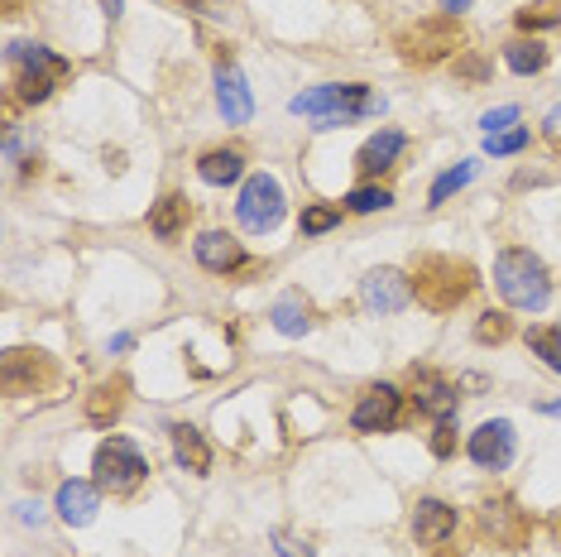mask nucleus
<instances>
[{"mask_svg":"<svg viewBox=\"0 0 561 557\" xmlns=\"http://www.w3.org/2000/svg\"><path fill=\"white\" fill-rule=\"evenodd\" d=\"M476 270L456 255H417L413 260V298L427 312H456L476 294Z\"/></svg>","mask_w":561,"mask_h":557,"instance_id":"f257e3e1","label":"nucleus"},{"mask_svg":"<svg viewBox=\"0 0 561 557\" xmlns=\"http://www.w3.org/2000/svg\"><path fill=\"white\" fill-rule=\"evenodd\" d=\"M494 288L504 294L508 308H523V312H542L547 298H552L547 264L533 255V250H504V255L494 260Z\"/></svg>","mask_w":561,"mask_h":557,"instance_id":"f03ea898","label":"nucleus"},{"mask_svg":"<svg viewBox=\"0 0 561 557\" xmlns=\"http://www.w3.org/2000/svg\"><path fill=\"white\" fill-rule=\"evenodd\" d=\"M466 44V24L456 15H427V20H413L393 34V48H399L403 62H417V68H432V62L461 54Z\"/></svg>","mask_w":561,"mask_h":557,"instance_id":"7ed1b4c3","label":"nucleus"},{"mask_svg":"<svg viewBox=\"0 0 561 557\" xmlns=\"http://www.w3.org/2000/svg\"><path fill=\"white\" fill-rule=\"evenodd\" d=\"M385 106L365 82H336V87H312V92L293 96V116H312V121H327V125H341V121H360V116H375Z\"/></svg>","mask_w":561,"mask_h":557,"instance_id":"20e7f679","label":"nucleus"},{"mask_svg":"<svg viewBox=\"0 0 561 557\" xmlns=\"http://www.w3.org/2000/svg\"><path fill=\"white\" fill-rule=\"evenodd\" d=\"M10 62L20 68V101H48L54 96V87L58 82H68V72H72V62L68 58H58V54H48L44 44H10Z\"/></svg>","mask_w":561,"mask_h":557,"instance_id":"39448f33","label":"nucleus"},{"mask_svg":"<svg viewBox=\"0 0 561 557\" xmlns=\"http://www.w3.org/2000/svg\"><path fill=\"white\" fill-rule=\"evenodd\" d=\"M92 471H96V486L106 490V496H130V490H139V480L149 476V466L130 437H106L96 447Z\"/></svg>","mask_w":561,"mask_h":557,"instance_id":"423d86ee","label":"nucleus"},{"mask_svg":"<svg viewBox=\"0 0 561 557\" xmlns=\"http://www.w3.org/2000/svg\"><path fill=\"white\" fill-rule=\"evenodd\" d=\"M0 379H5L10 399L48 395V389L58 385V361L39 346H15V351H5V371H0Z\"/></svg>","mask_w":561,"mask_h":557,"instance_id":"0eeeda50","label":"nucleus"},{"mask_svg":"<svg viewBox=\"0 0 561 557\" xmlns=\"http://www.w3.org/2000/svg\"><path fill=\"white\" fill-rule=\"evenodd\" d=\"M288 202H284V187H278V179H270V173H254V179H245V187H240V202H236V217L245 231L264 236L274 231L278 221H284Z\"/></svg>","mask_w":561,"mask_h":557,"instance_id":"6e6552de","label":"nucleus"},{"mask_svg":"<svg viewBox=\"0 0 561 557\" xmlns=\"http://www.w3.org/2000/svg\"><path fill=\"white\" fill-rule=\"evenodd\" d=\"M480 534L490 538L494 548L518 553V548H528V538H533V519H528V510H518L508 496H494V500L480 504Z\"/></svg>","mask_w":561,"mask_h":557,"instance_id":"1a4fd4ad","label":"nucleus"},{"mask_svg":"<svg viewBox=\"0 0 561 557\" xmlns=\"http://www.w3.org/2000/svg\"><path fill=\"white\" fill-rule=\"evenodd\" d=\"M399 409H403V395L393 385H369L360 403H355L351 413V428L355 433H389L393 423H399Z\"/></svg>","mask_w":561,"mask_h":557,"instance_id":"9d476101","label":"nucleus"},{"mask_svg":"<svg viewBox=\"0 0 561 557\" xmlns=\"http://www.w3.org/2000/svg\"><path fill=\"white\" fill-rule=\"evenodd\" d=\"M216 106H221L226 125H245V121L254 116V96H250L245 72H240L226 54L216 58Z\"/></svg>","mask_w":561,"mask_h":557,"instance_id":"9b49d317","label":"nucleus"},{"mask_svg":"<svg viewBox=\"0 0 561 557\" xmlns=\"http://www.w3.org/2000/svg\"><path fill=\"white\" fill-rule=\"evenodd\" d=\"M360 303L369 312H403L413 303V278H403L399 270H369L360 278Z\"/></svg>","mask_w":561,"mask_h":557,"instance_id":"f8f14e48","label":"nucleus"},{"mask_svg":"<svg viewBox=\"0 0 561 557\" xmlns=\"http://www.w3.org/2000/svg\"><path fill=\"white\" fill-rule=\"evenodd\" d=\"M470 462L484 466V471H504L514 462V423L494 418V423H480L470 433Z\"/></svg>","mask_w":561,"mask_h":557,"instance_id":"ddd939ff","label":"nucleus"},{"mask_svg":"<svg viewBox=\"0 0 561 557\" xmlns=\"http://www.w3.org/2000/svg\"><path fill=\"white\" fill-rule=\"evenodd\" d=\"M408 389H413V403H417V409L432 413L437 423H446V418L456 413V403H461V399H456V385H451V379H442L437 371H413Z\"/></svg>","mask_w":561,"mask_h":557,"instance_id":"4468645a","label":"nucleus"},{"mask_svg":"<svg viewBox=\"0 0 561 557\" xmlns=\"http://www.w3.org/2000/svg\"><path fill=\"white\" fill-rule=\"evenodd\" d=\"M456 534V510L446 500H417L413 510V538L423 543V548H437Z\"/></svg>","mask_w":561,"mask_h":557,"instance_id":"2eb2a0df","label":"nucleus"},{"mask_svg":"<svg viewBox=\"0 0 561 557\" xmlns=\"http://www.w3.org/2000/svg\"><path fill=\"white\" fill-rule=\"evenodd\" d=\"M197 264L202 270H211V274H231L245 264V250H240V240L236 236H226V231H207L197 240Z\"/></svg>","mask_w":561,"mask_h":557,"instance_id":"dca6fc26","label":"nucleus"},{"mask_svg":"<svg viewBox=\"0 0 561 557\" xmlns=\"http://www.w3.org/2000/svg\"><path fill=\"white\" fill-rule=\"evenodd\" d=\"M96 490H101V486H87V480H68V486L58 490V519H62V524H72V528L92 524V519H96V504H101Z\"/></svg>","mask_w":561,"mask_h":557,"instance_id":"f3484780","label":"nucleus"},{"mask_svg":"<svg viewBox=\"0 0 561 557\" xmlns=\"http://www.w3.org/2000/svg\"><path fill=\"white\" fill-rule=\"evenodd\" d=\"M403 155V135L399 130H379V135H369L365 145H360V155H355V169L365 173V179H375V173H385L393 169V159Z\"/></svg>","mask_w":561,"mask_h":557,"instance_id":"a211bd4d","label":"nucleus"},{"mask_svg":"<svg viewBox=\"0 0 561 557\" xmlns=\"http://www.w3.org/2000/svg\"><path fill=\"white\" fill-rule=\"evenodd\" d=\"M187 221H193V207H187L183 193H169L154 202V212H149V231H154L159 240H173L187 231Z\"/></svg>","mask_w":561,"mask_h":557,"instance_id":"6ab92c4d","label":"nucleus"},{"mask_svg":"<svg viewBox=\"0 0 561 557\" xmlns=\"http://www.w3.org/2000/svg\"><path fill=\"white\" fill-rule=\"evenodd\" d=\"M125 379H106V385H96L92 395H87V423H96V428H111L121 418L125 409Z\"/></svg>","mask_w":561,"mask_h":557,"instance_id":"aec40b11","label":"nucleus"},{"mask_svg":"<svg viewBox=\"0 0 561 557\" xmlns=\"http://www.w3.org/2000/svg\"><path fill=\"white\" fill-rule=\"evenodd\" d=\"M173 457L183 462L187 471L202 476V471L211 466V447H207V437H202L193 423H178V428H173Z\"/></svg>","mask_w":561,"mask_h":557,"instance_id":"412c9836","label":"nucleus"},{"mask_svg":"<svg viewBox=\"0 0 561 557\" xmlns=\"http://www.w3.org/2000/svg\"><path fill=\"white\" fill-rule=\"evenodd\" d=\"M270 318H274V327L284 337H302V332H312V303L302 298V294H284V298L274 303Z\"/></svg>","mask_w":561,"mask_h":557,"instance_id":"4be33fe9","label":"nucleus"},{"mask_svg":"<svg viewBox=\"0 0 561 557\" xmlns=\"http://www.w3.org/2000/svg\"><path fill=\"white\" fill-rule=\"evenodd\" d=\"M197 173H202V183L226 187V183H236L240 173H245V159H240L236 149H211V155L197 159Z\"/></svg>","mask_w":561,"mask_h":557,"instance_id":"5701e85b","label":"nucleus"},{"mask_svg":"<svg viewBox=\"0 0 561 557\" xmlns=\"http://www.w3.org/2000/svg\"><path fill=\"white\" fill-rule=\"evenodd\" d=\"M504 62L518 72V78H533V72H542L547 62H552V48L538 44V39H514V44H504Z\"/></svg>","mask_w":561,"mask_h":557,"instance_id":"b1692460","label":"nucleus"},{"mask_svg":"<svg viewBox=\"0 0 561 557\" xmlns=\"http://www.w3.org/2000/svg\"><path fill=\"white\" fill-rule=\"evenodd\" d=\"M518 30H552V24H561V0H533V5H523L518 10Z\"/></svg>","mask_w":561,"mask_h":557,"instance_id":"393cba45","label":"nucleus"},{"mask_svg":"<svg viewBox=\"0 0 561 557\" xmlns=\"http://www.w3.org/2000/svg\"><path fill=\"white\" fill-rule=\"evenodd\" d=\"M528 346H533V356L547 361V371H561V327H533Z\"/></svg>","mask_w":561,"mask_h":557,"instance_id":"a878e982","label":"nucleus"},{"mask_svg":"<svg viewBox=\"0 0 561 557\" xmlns=\"http://www.w3.org/2000/svg\"><path fill=\"white\" fill-rule=\"evenodd\" d=\"M508 332H514L508 312H480V322H476V341H484V346H500V341H508Z\"/></svg>","mask_w":561,"mask_h":557,"instance_id":"bb28decb","label":"nucleus"},{"mask_svg":"<svg viewBox=\"0 0 561 557\" xmlns=\"http://www.w3.org/2000/svg\"><path fill=\"white\" fill-rule=\"evenodd\" d=\"M476 179V163H456V169H446L437 183H432V202H446L451 193H461V187Z\"/></svg>","mask_w":561,"mask_h":557,"instance_id":"cd10ccee","label":"nucleus"},{"mask_svg":"<svg viewBox=\"0 0 561 557\" xmlns=\"http://www.w3.org/2000/svg\"><path fill=\"white\" fill-rule=\"evenodd\" d=\"M389 187H355V193L346 197V207L351 212H385L389 207Z\"/></svg>","mask_w":561,"mask_h":557,"instance_id":"c85d7f7f","label":"nucleus"},{"mask_svg":"<svg viewBox=\"0 0 561 557\" xmlns=\"http://www.w3.org/2000/svg\"><path fill=\"white\" fill-rule=\"evenodd\" d=\"M336 221H341V207H308V212H302V231H308V236H322Z\"/></svg>","mask_w":561,"mask_h":557,"instance_id":"c756f323","label":"nucleus"},{"mask_svg":"<svg viewBox=\"0 0 561 557\" xmlns=\"http://www.w3.org/2000/svg\"><path fill=\"white\" fill-rule=\"evenodd\" d=\"M523 145H528V130H523V125H514V130H504V135H490V139H484V149H490V155H518Z\"/></svg>","mask_w":561,"mask_h":557,"instance_id":"7c9ffc66","label":"nucleus"},{"mask_svg":"<svg viewBox=\"0 0 561 557\" xmlns=\"http://www.w3.org/2000/svg\"><path fill=\"white\" fill-rule=\"evenodd\" d=\"M514 121H518V106H494L480 125H484V135H504V130H514Z\"/></svg>","mask_w":561,"mask_h":557,"instance_id":"2f4dec72","label":"nucleus"},{"mask_svg":"<svg viewBox=\"0 0 561 557\" xmlns=\"http://www.w3.org/2000/svg\"><path fill=\"white\" fill-rule=\"evenodd\" d=\"M432 452H437V457H451V452H456L451 423H437V433H432Z\"/></svg>","mask_w":561,"mask_h":557,"instance_id":"473e14b6","label":"nucleus"},{"mask_svg":"<svg viewBox=\"0 0 561 557\" xmlns=\"http://www.w3.org/2000/svg\"><path fill=\"white\" fill-rule=\"evenodd\" d=\"M278 553H284V557H312L308 543H298V538H288V534H278Z\"/></svg>","mask_w":561,"mask_h":557,"instance_id":"72a5a7b5","label":"nucleus"},{"mask_svg":"<svg viewBox=\"0 0 561 557\" xmlns=\"http://www.w3.org/2000/svg\"><path fill=\"white\" fill-rule=\"evenodd\" d=\"M547 139H552V145L561 149V111H552V116H547Z\"/></svg>","mask_w":561,"mask_h":557,"instance_id":"f704fd0d","label":"nucleus"},{"mask_svg":"<svg viewBox=\"0 0 561 557\" xmlns=\"http://www.w3.org/2000/svg\"><path fill=\"white\" fill-rule=\"evenodd\" d=\"M547 534H552V543H557V548H561V510H557L552 519H547Z\"/></svg>","mask_w":561,"mask_h":557,"instance_id":"c9c22d12","label":"nucleus"},{"mask_svg":"<svg viewBox=\"0 0 561 557\" xmlns=\"http://www.w3.org/2000/svg\"><path fill=\"white\" fill-rule=\"evenodd\" d=\"M446 15H461V10H470V0H442Z\"/></svg>","mask_w":561,"mask_h":557,"instance_id":"e433bc0d","label":"nucleus"},{"mask_svg":"<svg viewBox=\"0 0 561 557\" xmlns=\"http://www.w3.org/2000/svg\"><path fill=\"white\" fill-rule=\"evenodd\" d=\"M542 413H552V418H561V399H552V403H542Z\"/></svg>","mask_w":561,"mask_h":557,"instance_id":"4c0bfd02","label":"nucleus"},{"mask_svg":"<svg viewBox=\"0 0 561 557\" xmlns=\"http://www.w3.org/2000/svg\"><path fill=\"white\" fill-rule=\"evenodd\" d=\"M106 5V15H121V0H101Z\"/></svg>","mask_w":561,"mask_h":557,"instance_id":"58836bf2","label":"nucleus"}]
</instances>
